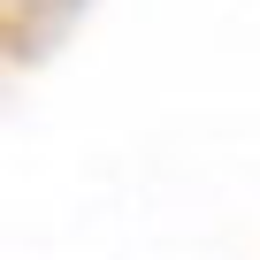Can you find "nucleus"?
Returning <instances> with one entry per match:
<instances>
[]
</instances>
